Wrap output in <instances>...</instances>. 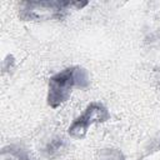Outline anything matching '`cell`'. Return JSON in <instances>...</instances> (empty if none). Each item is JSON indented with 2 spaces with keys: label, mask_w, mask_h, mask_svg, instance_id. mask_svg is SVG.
Listing matches in <instances>:
<instances>
[{
  "label": "cell",
  "mask_w": 160,
  "mask_h": 160,
  "mask_svg": "<svg viewBox=\"0 0 160 160\" xmlns=\"http://www.w3.org/2000/svg\"><path fill=\"white\" fill-rule=\"evenodd\" d=\"M90 84V76L86 69L80 66L66 68L58 74L52 75L49 80L48 90V104L50 108L56 109L64 104L70 94L72 88L86 89Z\"/></svg>",
  "instance_id": "1"
},
{
  "label": "cell",
  "mask_w": 160,
  "mask_h": 160,
  "mask_svg": "<svg viewBox=\"0 0 160 160\" xmlns=\"http://www.w3.org/2000/svg\"><path fill=\"white\" fill-rule=\"evenodd\" d=\"M88 2L80 1H22L20 2L19 16L22 20L41 21L49 19L61 20L71 8H82Z\"/></svg>",
  "instance_id": "2"
},
{
  "label": "cell",
  "mask_w": 160,
  "mask_h": 160,
  "mask_svg": "<svg viewBox=\"0 0 160 160\" xmlns=\"http://www.w3.org/2000/svg\"><path fill=\"white\" fill-rule=\"evenodd\" d=\"M109 119L110 112L105 105L98 101L90 102L84 110V112L78 116L69 126V135L75 139H82L86 135L90 125L95 122H104Z\"/></svg>",
  "instance_id": "3"
},
{
  "label": "cell",
  "mask_w": 160,
  "mask_h": 160,
  "mask_svg": "<svg viewBox=\"0 0 160 160\" xmlns=\"http://www.w3.org/2000/svg\"><path fill=\"white\" fill-rule=\"evenodd\" d=\"M2 155L4 156L8 155L9 158L15 159V160H32V158L29 155V152L18 145H9V146L4 148Z\"/></svg>",
  "instance_id": "4"
},
{
  "label": "cell",
  "mask_w": 160,
  "mask_h": 160,
  "mask_svg": "<svg viewBox=\"0 0 160 160\" xmlns=\"http://www.w3.org/2000/svg\"><path fill=\"white\" fill-rule=\"evenodd\" d=\"M66 146V140L61 136H56L54 138L44 149V152L48 158H54L56 156L61 150H64V148Z\"/></svg>",
  "instance_id": "5"
},
{
  "label": "cell",
  "mask_w": 160,
  "mask_h": 160,
  "mask_svg": "<svg viewBox=\"0 0 160 160\" xmlns=\"http://www.w3.org/2000/svg\"><path fill=\"white\" fill-rule=\"evenodd\" d=\"M124 154L118 149H102L100 150L96 160H124Z\"/></svg>",
  "instance_id": "6"
},
{
  "label": "cell",
  "mask_w": 160,
  "mask_h": 160,
  "mask_svg": "<svg viewBox=\"0 0 160 160\" xmlns=\"http://www.w3.org/2000/svg\"><path fill=\"white\" fill-rule=\"evenodd\" d=\"M12 68H14V58H12V55H8L4 60V62H2V70L9 71Z\"/></svg>",
  "instance_id": "7"
}]
</instances>
